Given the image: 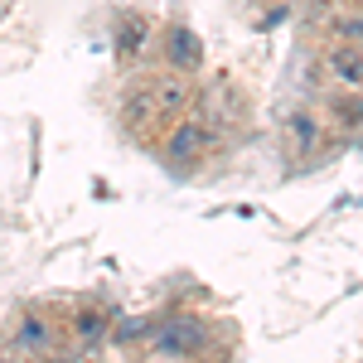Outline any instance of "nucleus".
Segmentation results:
<instances>
[{
    "label": "nucleus",
    "instance_id": "f257e3e1",
    "mask_svg": "<svg viewBox=\"0 0 363 363\" xmlns=\"http://www.w3.org/2000/svg\"><path fill=\"white\" fill-rule=\"evenodd\" d=\"M165 58L179 73H194V68H203V39L189 25H169L165 29Z\"/></svg>",
    "mask_w": 363,
    "mask_h": 363
},
{
    "label": "nucleus",
    "instance_id": "f03ea898",
    "mask_svg": "<svg viewBox=\"0 0 363 363\" xmlns=\"http://www.w3.org/2000/svg\"><path fill=\"white\" fill-rule=\"evenodd\" d=\"M203 150H208V126H203V121H184V126L165 140V160H169V165H179V169L194 165Z\"/></svg>",
    "mask_w": 363,
    "mask_h": 363
},
{
    "label": "nucleus",
    "instance_id": "7ed1b4c3",
    "mask_svg": "<svg viewBox=\"0 0 363 363\" xmlns=\"http://www.w3.org/2000/svg\"><path fill=\"white\" fill-rule=\"evenodd\" d=\"M199 344H203V325L199 320H174V325H165L155 335V349L160 354H194Z\"/></svg>",
    "mask_w": 363,
    "mask_h": 363
},
{
    "label": "nucleus",
    "instance_id": "20e7f679",
    "mask_svg": "<svg viewBox=\"0 0 363 363\" xmlns=\"http://www.w3.org/2000/svg\"><path fill=\"white\" fill-rule=\"evenodd\" d=\"M150 112H160V83H140L126 92V121L131 126H140Z\"/></svg>",
    "mask_w": 363,
    "mask_h": 363
},
{
    "label": "nucleus",
    "instance_id": "39448f33",
    "mask_svg": "<svg viewBox=\"0 0 363 363\" xmlns=\"http://www.w3.org/2000/svg\"><path fill=\"white\" fill-rule=\"evenodd\" d=\"M330 73H335L344 87H363V49H335Z\"/></svg>",
    "mask_w": 363,
    "mask_h": 363
},
{
    "label": "nucleus",
    "instance_id": "423d86ee",
    "mask_svg": "<svg viewBox=\"0 0 363 363\" xmlns=\"http://www.w3.org/2000/svg\"><path fill=\"white\" fill-rule=\"evenodd\" d=\"M140 39H145V25H140L136 15L131 20H121V34H116V44H121V54H136Z\"/></svg>",
    "mask_w": 363,
    "mask_h": 363
},
{
    "label": "nucleus",
    "instance_id": "0eeeda50",
    "mask_svg": "<svg viewBox=\"0 0 363 363\" xmlns=\"http://www.w3.org/2000/svg\"><path fill=\"white\" fill-rule=\"evenodd\" d=\"M335 112H339V121H344V126H359V121H363V97H339Z\"/></svg>",
    "mask_w": 363,
    "mask_h": 363
},
{
    "label": "nucleus",
    "instance_id": "6e6552de",
    "mask_svg": "<svg viewBox=\"0 0 363 363\" xmlns=\"http://www.w3.org/2000/svg\"><path fill=\"white\" fill-rule=\"evenodd\" d=\"M25 344H29V349L44 344V325H39V320H25Z\"/></svg>",
    "mask_w": 363,
    "mask_h": 363
}]
</instances>
